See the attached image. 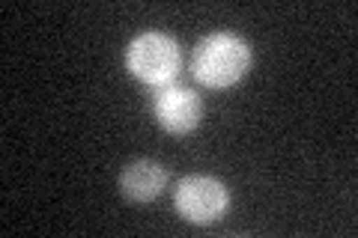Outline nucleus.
Masks as SVG:
<instances>
[{"label": "nucleus", "instance_id": "20e7f679", "mask_svg": "<svg viewBox=\"0 0 358 238\" xmlns=\"http://www.w3.org/2000/svg\"><path fill=\"white\" fill-rule=\"evenodd\" d=\"M152 113L167 134H192L203 119V101L194 89L167 84L152 98Z\"/></svg>", "mask_w": 358, "mask_h": 238}, {"label": "nucleus", "instance_id": "f03ea898", "mask_svg": "<svg viewBox=\"0 0 358 238\" xmlns=\"http://www.w3.org/2000/svg\"><path fill=\"white\" fill-rule=\"evenodd\" d=\"M179 45L173 36H167L162 30H147L141 36H134L126 48V69L138 77V81L150 87H167L173 84L179 72Z\"/></svg>", "mask_w": 358, "mask_h": 238}, {"label": "nucleus", "instance_id": "39448f33", "mask_svg": "<svg viewBox=\"0 0 358 238\" xmlns=\"http://www.w3.org/2000/svg\"><path fill=\"white\" fill-rule=\"evenodd\" d=\"M167 170L152 158H138L120 173V191L131 202H150L164 191Z\"/></svg>", "mask_w": 358, "mask_h": 238}, {"label": "nucleus", "instance_id": "f257e3e1", "mask_svg": "<svg viewBox=\"0 0 358 238\" xmlns=\"http://www.w3.org/2000/svg\"><path fill=\"white\" fill-rule=\"evenodd\" d=\"M251 63H254L251 45L242 36H236V33L221 30L200 39L192 57V72L209 89H227V87H236L248 75Z\"/></svg>", "mask_w": 358, "mask_h": 238}, {"label": "nucleus", "instance_id": "7ed1b4c3", "mask_svg": "<svg viewBox=\"0 0 358 238\" xmlns=\"http://www.w3.org/2000/svg\"><path fill=\"white\" fill-rule=\"evenodd\" d=\"M173 206L179 211V218L188 221V223H197V226L215 223L230 209V191L215 176L194 173V176L179 179L176 194H173Z\"/></svg>", "mask_w": 358, "mask_h": 238}]
</instances>
